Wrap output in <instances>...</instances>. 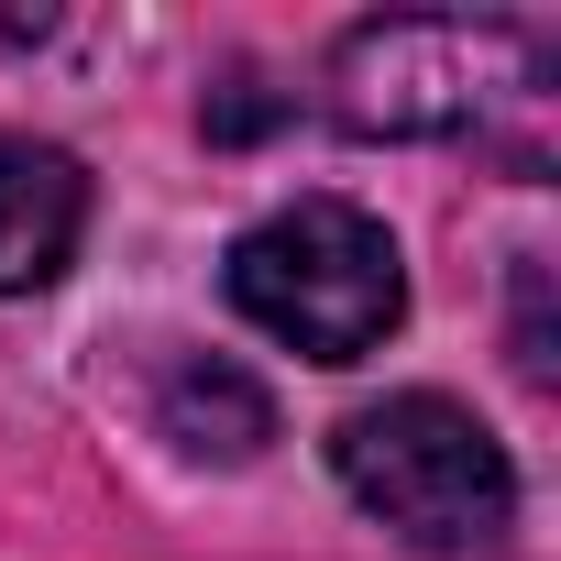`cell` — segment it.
<instances>
[{
    "instance_id": "obj_1",
    "label": "cell",
    "mask_w": 561,
    "mask_h": 561,
    "mask_svg": "<svg viewBox=\"0 0 561 561\" xmlns=\"http://www.w3.org/2000/svg\"><path fill=\"white\" fill-rule=\"evenodd\" d=\"M231 309L309 364H364L408 320L397 231L353 198H287L275 220H253L231 242Z\"/></svg>"
},
{
    "instance_id": "obj_2",
    "label": "cell",
    "mask_w": 561,
    "mask_h": 561,
    "mask_svg": "<svg viewBox=\"0 0 561 561\" xmlns=\"http://www.w3.org/2000/svg\"><path fill=\"white\" fill-rule=\"evenodd\" d=\"M331 473L353 484L364 517H386L408 550H495L517 528V473L495 451V430L462 397H375L331 430Z\"/></svg>"
},
{
    "instance_id": "obj_3",
    "label": "cell",
    "mask_w": 561,
    "mask_h": 561,
    "mask_svg": "<svg viewBox=\"0 0 561 561\" xmlns=\"http://www.w3.org/2000/svg\"><path fill=\"white\" fill-rule=\"evenodd\" d=\"M539 89V34L517 23H353L331 45V122L342 133H473Z\"/></svg>"
},
{
    "instance_id": "obj_4",
    "label": "cell",
    "mask_w": 561,
    "mask_h": 561,
    "mask_svg": "<svg viewBox=\"0 0 561 561\" xmlns=\"http://www.w3.org/2000/svg\"><path fill=\"white\" fill-rule=\"evenodd\" d=\"M89 165L67 144H0V298H34L78 264Z\"/></svg>"
},
{
    "instance_id": "obj_5",
    "label": "cell",
    "mask_w": 561,
    "mask_h": 561,
    "mask_svg": "<svg viewBox=\"0 0 561 561\" xmlns=\"http://www.w3.org/2000/svg\"><path fill=\"white\" fill-rule=\"evenodd\" d=\"M154 419H165V440H176V451H198V462H253V451H264V430H275V408H264L231 364H176Z\"/></svg>"
}]
</instances>
